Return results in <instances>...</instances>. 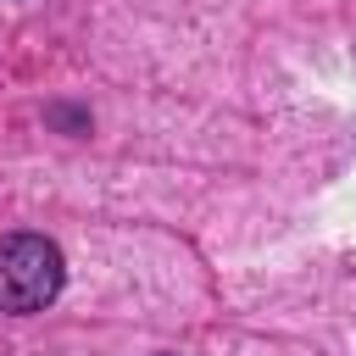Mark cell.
Wrapping results in <instances>:
<instances>
[{
  "mask_svg": "<svg viewBox=\"0 0 356 356\" xmlns=\"http://www.w3.org/2000/svg\"><path fill=\"white\" fill-rule=\"evenodd\" d=\"M67 261L56 239L44 234H11L0 239V312H44L61 295Z\"/></svg>",
  "mask_w": 356,
  "mask_h": 356,
  "instance_id": "1",
  "label": "cell"
}]
</instances>
